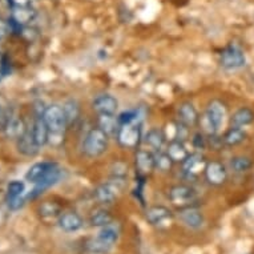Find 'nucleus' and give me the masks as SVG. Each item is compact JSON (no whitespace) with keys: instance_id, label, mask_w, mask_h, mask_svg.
<instances>
[{"instance_id":"1","label":"nucleus","mask_w":254,"mask_h":254,"mask_svg":"<svg viewBox=\"0 0 254 254\" xmlns=\"http://www.w3.org/2000/svg\"><path fill=\"white\" fill-rule=\"evenodd\" d=\"M42 116L46 121L48 130H50V140L48 144L51 145H62L64 142V133L68 128L65 115L63 111V107L59 104H52L44 108Z\"/></svg>"},{"instance_id":"2","label":"nucleus","mask_w":254,"mask_h":254,"mask_svg":"<svg viewBox=\"0 0 254 254\" xmlns=\"http://www.w3.org/2000/svg\"><path fill=\"white\" fill-rule=\"evenodd\" d=\"M109 146V136L101 130L99 127L92 128L84 136L81 142V149L85 157L97 158L108 150Z\"/></svg>"},{"instance_id":"3","label":"nucleus","mask_w":254,"mask_h":254,"mask_svg":"<svg viewBox=\"0 0 254 254\" xmlns=\"http://www.w3.org/2000/svg\"><path fill=\"white\" fill-rule=\"evenodd\" d=\"M142 140V121L120 125L117 132V144L124 149H137Z\"/></svg>"},{"instance_id":"4","label":"nucleus","mask_w":254,"mask_h":254,"mask_svg":"<svg viewBox=\"0 0 254 254\" xmlns=\"http://www.w3.org/2000/svg\"><path fill=\"white\" fill-rule=\"evenodd\" d=\"M220 65L226 71H238L246 65V56L237 44L226 46L220 54Z\"/></svg>"},{"instance_id":"5","label":"nucleus","mask_w":254,"mask_h":254,"mask_svg":"<svg viewBox=\"0 0 254 254\" xmlns=\"http://www.w3.org/2000/svg\"><path fill=\"white\" fill-rule=\"evenodd\" d=\"M204 115L212 123L214 129L220 132L221 128L225 124L226 119H228V105L220 99H213L206 105Z\"/></svg>"},{"instance_id":"6","label":"nucleus","mask_w":254,"mask_h":254,"mask_svg":"<svg viewBox=\"0 0 254 254\" xmlns=\"http://www.w3.org/2000/svg\"><path fill=\"white\" fill-rule=\"evenodd\" d=\"M169 200L173 205L180 208H189L196 201L197 193L192 187L179 184L169 189Z\"/></svg>"},{"instance_id":"7","label":"nucleus","mask_w":254,"mask_h":254,"mask_svg":"<svg viewBox=\"0 0 254 254\" xmlns=\"http://www.w3.org/2000/svg\"><path fill=\"white\" fill-rule=\"evenodd\" d=\"M205 180L213 187H221L228 181V169L224 164L217 160L206 163L204 171Z\"/></svg>"},{"instance_id":"8","label":"nucleus","mask_w":254,"mask_h":254,"mask_svg":"<svg viewBox=\"0 0 254 254\" xmlns=\"http://www.w3.org/2000/svg\"><path fill=\"white\" fill-rule=\"evenodd\" d=\"M134 167L138 177L145 179L146 176L156 171L154 165V152L148 149H138L134 156Z\"/></svg>"},{"instance_id":"9","label":"nucleus","mask_w":254,"mask_h":254,"mask_svg":"<svg viewBox=\"0 0 254 254\" xmlns=\"http://www.w3.org/2000/svg\"><path fill=\"white\" fill-rule=\"evenodd\" d=\"M16 148L17 152L25 157H35L39 153L40 146L35 141L34 133H32V125L31 127L27 125L23 134L16 138Z\"/></svg>"},{"instance_id":"10","label":"nucleus","mask_w":254,"mask_h":254,"mask_svg":"<svg viewBox=\"0 0 254 254\" xmlns=\"http://www.w3.org/2000/svg\"><path fill=\"white\" fill-rule=\"evenodd\" d=\"M92 108L97 115H116L119 109V101L109 93H101L92 101Z\"/></svg>"},{"instance_id":"11","label":"nucleus","mask_w":254,"mask_h":254,"mask_svg":"<svg viewBox=\"0 0 254 254\" xmlns=\"http://www.w3.org/2000/svg\"><path fill=\"white\" fill-rule=\"evenodd\" d=\"M62 179V169L60 167H55L52 171L48 173V175L42 180V181H39L38 184H35V188L31 190L28 196H27V200H34V198H38L40 194H42L44 190L47 189H50L51 187H54L55 184H58Z\"/></svg>"},{"instance_id":"12","label":"nucleus","mask_w":254,"mask_h":254,"mask_svg":"<svg viewBox=\"0 0 254 254\" xmlns=\"http://www.w3.org/2000/svg\"><path fill=\"white\" fill-rule=\"evenodd\" d=\"M36 9L34 5H13L11 7V16L9 19L16 23V24L24 27V25H31V23L36 19Z\"/></svg>"},{"instance_id":"13","label":"nucleus","mask_w":254,"mask_h":254,"mask_svg":"<svg viewBox=\"0 0 254 254\" xmlns=\"http://www.w3.org/2000/svg\"><path fill=\"white\" fill-rule=\"evenodd\" d=\"M206 163L208 161L201 153H190L181 165H183L184 173L188 177H197L201 173H204Z\"/></svg>"},{"instance_id":"14","label":"nucleus","mask_w":254,"mask_h":254,"mask_svg":"<svg viewBox=\"0 0 254 254\" xmlns=\"http://www.w3.org/2000/svg\"><path fill=\"white\" fill-rule=\"evenodd\" d=\"M146 221L149 222L150 225L153 226H161L167 225L168 222L172 221V212L165 206H161V205H156V206H150L148 210H146Z\"/></svg>"},{"instance_id":"15","label":"nucleus","mask_w":254,"mask_h":254,"mask_svg":"<svg viewBox=\"0 0 254 254\" xmlns=\"http://www.w3.org/2000/svg\"><path fill=\"white\" fill-rule=\"evenodd\" d=\"M55 167H58V164L52 163V161H42V163L34 164L25 173V180L35 185L39 181H42Z\"/></svg>"},{"instance_id":"16","label":"nucleus","mask_w":254,"mask_h":254,"mask_svg":"<svg viewBox=\"0 0 254 254\" xmlns=\"http://www.w3.org/2000/svg\"><path fill=\"white\" fill-rule=\"evenodd\" d=\"M177 117H179L180 123L188 125L189 128H192L194 125L198 124V119H200V115L197 112L196 107L192 104V103H183L180 105L179 109H177Z\"/></svg>"},{"instance_id":"17","label":"nucleus","mask_w":254,"mask_h":254,"mask_svg":"<svg viewBox=\"0 0 254 254\" xmlns=\"http://www.w3.org/2000/svg\"><path fill=\"white\" fill-rule=\"evenodd\" d=\"M59 226L67 233H75L81 229L83 218L76 212L62 213V216L59 217Z\"/></svg>"},{"instance_id":"18","label":"nucleus","mask_w":254,"mask_h":254,"mask_svg":"<svg viewBox=\"0 0 254 254\" xmlns=\"http://www.w3.org/2000/svg\"><path fill=\"white\" fill-rule=\"evenodd\" d=\"M230 127L233 128H245L254 123V111L249 107H241L234 111L229 119Z\"/></svg>"},{"instance_id":"19","label":"nucleus","mask_w":254,"mask_h":254,"mask_svg":"<svg viewBox=\"0 0 254 254\" xmlns=\"http://www.w3.org/2000/svg\"><path fill=\"white\" fill-rule=\"evenodd\" d=\"M32 133H34L35 141L40 148L44 146L46 144H48V140H50V130H48V127H47L46 121L43 119L42 113H39L38 116L35 117L34 124H32Z\"/></svg>"},{"instance_id":"20","label":"nucleus","mask_w":254,"mask_h":254,"mask_svg":"<svg viewBox=\"0 0 254 254\" xmlns=\"http://www.w3.org/2000/svg\"><path fill=\"white\" fill-rule=\"evenodd\" d=\"M180 220L190 229H200L204 225V214L194 208H187L180 213Z\"/></svg>"},{"instance_id":"21","label":"nucleus","mask_w":254,"mask_h":254,"mask_svg":"<svg viewBox=\"0 0 254 254\" xmlns=\"http://www.w3.org/2000/svg\"><path fill=\"white\" fill-rule=\"evenodd\" d=\"M97 116H99V119H97V127L101 130H104L105 133L109 136V138H116L119 128H120V124H119L116 115H97Z\"/></svg>"},{"instance_id":"22","label":"nucleus","mask_w":254,"mask_h":254,"mask_svg":"<svg viewBox=\"0 0 254 254\" xmlns=\"http://www.w3.org/2000/svg\"><path fill=\"white\" fill-rule=\"evenodd\" d=\"M168 154H169V157L173 160V163H180L183 164L187 157L189 156V150L187 149V146H185V142H181L179 140H172L167 146V150H165Z\"/></svg>"},{"instance_id":"23","label":"nucleus","mask_w":254,"mask_h":254,"mask_svg":"<svg viewBox=\"0 0 254 254\" xmlns=\"http://www.w3.org/2000/svg\"><path fill=\"white\" fill-rule=\"evenodd\" d=\"M165 133L163 129L160 128H152L145 133L144 136V142L149 146L153 152H160L163 149L164 144H165Z\"/></svg>"},{"instance_id":"24","label":"nucleus","mask_w":254,"mask_h":254,"mask_svg":"<svg viewBox=\"0 0 254 254\" xmlns=\"http://www.w3.org/2000/svg\"><path fill=\"white\" fill-rule=\"evenodd\" d=\"M248 133L244 128H233L230 127L222 136V144L224 146H237L245 141Z\"/></svg>"},{"instance_id":"25","label":"nucleus","mask_w":254,"mask_h":254,"mask_svg":"<svg viewBox=\"0 0 254 254\" xmlns=\"http://www.w3.org/2000/svg\"><path fill=\"white\" fill-rule=\"evenodd\" d=\"M25 128H27V125L24 124V121L21 120L20 117H17L16 115H13V113L11 112V116H9L8 119L7 127H5L4 133L7 137L15 138V140H16L19 136L23 134Z\"/></svg>"},{"instance_id":"26","label":"nucleus","mask_w":254,"mask_h":254,"mask_svg":"<svg viewBox=\"0 0 254 254\" xmlns=\"http://www.w3.org/2000/svg\"><path fill=\"white\" fill-rule=\"evenodd\" d=\"M63 111L65 115V120H67L68 127L75 125L80 119V113H81V108H80L79 101L75 99H69L64 104H63Z\"/></svg>"},{"instance_id":"27","label":"nucleus","mask_w":254,"mask_h":254,"mask_svg":"<svg viewBox=\"0 0 254 254\" xmlns=\"http://www.w3.org/2000/svg\"><path fill=\"white\" fill-rule=\"evenodd\" d=\"M39 216L46 221L59 218L62 216V206L52 201H44L39 206Z\"/></svg>"},{"instance_id":"28","label":"nucleus","mask_w":254,"mask_h":254,"mask_svg":"<svg viewBox=\"0 0 254 254\" xmlns=\"http://www.w3.org/2000/svg\"><path fill=\"white\" fill-rule=\"evenodd\" d=\"M96 238L100 242H103L104 245L108 246V248H112L117 242V240H119V230L111 224V225L101 228L100 232L97 233Z\"/></svg>"},{"instance_id":"29","label":"nucleus","mask_w":254,"mask_h":254,"mask_svg":"<svg viewBox=\"0 0 254 254\" xmlns=\"http://www.w3.org/2000/svg\"><path fill=\"white\" fill-rule=\"evenodd\" d=\"M230 168L234 173H246L253 168V160L248 156H234L230 158Z\"/></svg>"},{"instance_id":"30","label":"nucleus","mask_w":254,"mask_h":254,"mask_svg":"<svg viewBox=\"0 0 254 254\" xmlns=\"http://www.w3.org/2000/svg\"><path fill=\"white\" fill-rule=\"evenodd\" d=\"M112 216L107 209H99L96 212H93L91 216V225L97 226V228H104L112 224Z\"/></svg>"},{"instance_id":"31","label":"nucleus","mask_w":254,"mask_h":254,"mask_svg":"<svg viewBox=\"0 0 254 254\" xmlns=\"http://www.w3.org/2000/svg\"><path fill=\"white\" fill-rule=\"evenodd\" d=\"M173 160L169 157V154L167 152H154V165H156V169L160 172H169L173 167Z\"/></svg>"},{"instance_id":"32","label":"nucleus","mask_w":254,"mask_h":254,"mask_svg":"<svg viewBox=\"0 0 254 254\" xmlns=\"http://www.w3.org/2000/svg\"><path fill=\"white\" fill-rule=\"evenodd\" d=\"M25 190V185L23 181H19V180H13L7 185V197L8 200L11 198H16V197L23 196V193Z\"/></svg>"},{"instance_id":"33","label":"nucleus","mask_w":254,"mask_h":254,"mask_svg":"<svg viewBox=\"0 0 254 254\" xmlns=\"http://www.w3.org/2000/svg\"><path fill=\"white\" fill-rule=\"evenodd\" d=\"M128 176V165L123 161H117L113 163L111 168V177H121V179H127Z\"/></svg>"},{"instance_id":"34","label":"nucleus","mask_w":254,"mask_h":254,"mask_svg":"<svg viewBox=\"0 0 254 254\" xmlns=\"http://www.w3.org/2000/svg\"><path fill=\"white\" fill-rule=\"evenodd\" d=\"M189 133H190V128L188 127V125L183 124V123H180L177 121V124H176V137L175 140H179L181 142H185L189 138Z\"/></svg>"},{"instance_id":"35","label":"nucleus","mask_w":254,"mask_h":254,"mask_svg":"<svg viewBox=\"0 0 254 254\" xmlns=\"http://www.w3.org/2000/svg\"><path fill=\"white\" fill-rule=\"evenodd\" d=\"M192 144L197 150L205 149V148L208 146V137H206L202 132H198V133H196L193 136Z\"/></svg>"},{"instance_id":"36","label":"nucleus","mask_w":254,"mask_h":254,"mask_svg":"<svg viewBox=\"0 0 254 254\" xmlns=\"http://www.w3.org/2000/svg\"><path fill=\"white\" fill-rule=\"evenodd\" d=\"M9 116H11V112L7 111V109H4L1 105H0V133H4L5 127H7Z\"/></svg>"},{"instance_id":"37","label":"nucleus","mask_w":254,"mask_h":254,"mask_svg":"<svg viewBox=\"0 0 254 254\" xmlns=\"http://www.w3.org/2000/svg\"><path fill=\"white\" fill-rule=\"evenodd\" d=\"M25 200H27V198H24L23 196L16 197V198H11V200H8V208L11 209V210H19L20 208H23Z\"/></svg>"},{"instance_id":"38","label":"nucleus","mask_w":254,"mask_h":254,"mask_svg":"<svg viewBox=\"0 0 254 254\" xmlns=\"http://www.w3.org/2000/svg\"><path fill=\"white\" fill-rule=\"evenodd\" d=\"M11 34V27H9V21L4 20L0 17V40H3L5 36Z\"/></svg>"},{"instance_id":"39","label":"nucleus","mask_w":254,"mask_h":254,"mask_svg":"<svg viewBox=\"0 0 254 254\" xmlns=\"http://www.w3.org/2000/svg\"><path fill=\"white\" fill-rule=\"evenodd\" d=\"M9 71V65L8 62H7V59L5 56L0 54V76H7Z\"/></svg>"},{"instance_id":"40","label":"nucleus","mask_w":254,"mask_h":254,"mask_svg":"<svg viewBox=\"0 0 254 254\" xmlns=\"http://www.w3.org/2000/svg\"><path fill=\"white\" fill-rule=\"evenodd\" d=\"M9 7L13 5H32L36 0H7Z\"/></svg>"}]
</instances>
